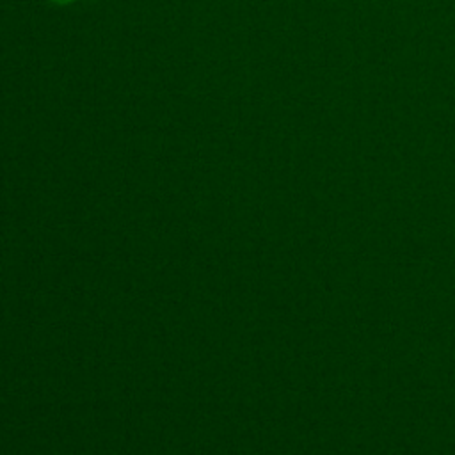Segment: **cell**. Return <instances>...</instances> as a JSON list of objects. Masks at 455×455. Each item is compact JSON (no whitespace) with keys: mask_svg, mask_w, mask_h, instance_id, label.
<instances>
[{"mask_svg":"<svg viewBox=\"0 0 455 455\" xmlns=\"http://www.w3.org/2000/svg\"><path fill=\"white\" fill-rule=\"evenodd\" d=\"M52 2H57V4H68V2H73V0H52Z\"/></svg>","mask_w":455,"mask_h":455,"instance_id":"1","label":"cell"}]
</instances>
